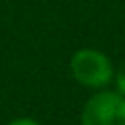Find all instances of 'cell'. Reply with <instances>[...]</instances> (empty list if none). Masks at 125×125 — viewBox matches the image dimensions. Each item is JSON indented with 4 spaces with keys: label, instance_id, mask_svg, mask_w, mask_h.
<instances>
[{
    "label": "cell",
    "instance_id": "1",
    "mask_svg": "<svg viewBox=\"0 0 125 125\" xmlns=\"http://www.w3.org/2000/svg\"><path fill=\"white\" fill-rule=\"evenodd\" d=\"M70 70L80 84L90 86V88L105 86L111 80V74H113L109 59L96 49L76 51L72 61H70Z\"/></svg>",
    "mask_w": 125,
    "mask_h": 125
},
{
    "label": "cell",
    "instance_id": "2",
    "mask_svg": "<svg viewBox=\"0 0 125 125\" xmlns=\"http://www.w3.org/2000/svg\"><path fill=\"white\" fill-rule=\"evenodd\" d=\"M82 125H125V96L119 92L92 96L84 105Z\"/></svg>",
    "mask_w": 125,
    "mask_h": 125
},
{
    "label": "cell",
    "instance_id": "3",
    "mask_svg": "<svg viewBox=\"0 0 125 125\" xmlns=\"http://www.w3.org/2000/svg\"><path fill=\"white\" fill-rule=\"evenodd\" d=\"M115 84H117V92L121 96H125V62L119 66L117 70V78H115Z\"/></svg>",
    "mask_w": 125,
    "mask_h": 125
},
{
    "label": "cell",
    "instance_id": "4",
    "mask_svg": "<svg viewBox=\"0 0 125 125\" xmlns=\"http://www.w3.org/2000/svg\"><path fill=\"white\" fill-rule=\"evenodd\" d=\"M10 125H39V123H37V121H33V119L21 117V119H16V121H12Z\"/></svg>",
    "mask_w": 125,
    "mask_h": 125
}]
</instances>
